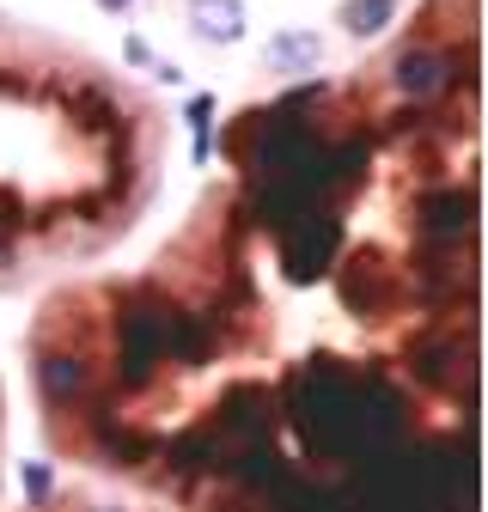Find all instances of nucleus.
Listing matches in <instances>:
<instances>
[{
	"instance_id": "f257e3e1",
	"label": "nucleus",
	"mask_w": 488,
	"mask_h": 512,
	"mask_svg": "<svg viewBox=\"0 0 488 512\" xmlns=\"http://www.w3.org/2000/svg\"><path fill=\"white\" fill-rule=\"evenodd\" d=\"M25 384L171 512H482V0L238 104L147 263L37 299Z\"/></svg>"
},
{
	"instance_id": "7ed1b4c3",
	"label": "nucleus",
	"mask_w": 488,
	"mask_h": 512,
	"mask_svg": "<svg viewBox=\"0 0 488 512\" xmlns=\"http://www.w3.org/2000/svg\"><path fill=\"white\" fill-rule=\"evenodd\" d=\"M19 512H171V506H159V500H141V494H116V488H98V482H86V488H49V494L25 500Z\"/></svg>"
},
{
	"instance_id": "f03ea898",
	"label": "nucleus",
	"mask_w": 488,
	"mask_h": 512,
	"mask_svg": "<svg viewBox=\"0 0 488 512\" xmlns=\"http://www.w3.org/2000/svg\"><path fill=\"white\" fill-rule=\"evenodd\" d=\"M165 104L110 61L0 13V293L74 281L165 183Z\"/></svg>"
},
{
	"instance_id": "20e7f679",
	"label": "nucleus",
	"mask_w": 488,
	"mask_h": 512,
	"mask_svg": "<svg viewBox=\"0 0 488 512\" xmlns=\"http://www.w3.org/2000/svg\"><path fill=\"white\" fill-rule=\"evenodd\" d=\"M0 500H7V391H0Z\"/></svg>"
}]
</instances>
